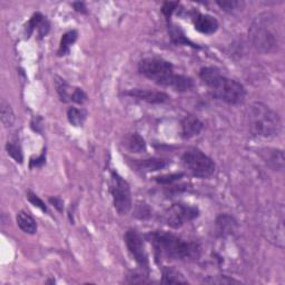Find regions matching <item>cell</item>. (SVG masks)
Wrapping results in <instances>:
<instances>
[{
    "label": "cell",
    "mask_w": 285,
    "mask_h": 285,
    "mask_svg": "<svg viewBox=\"0 0 285 285\" xmlns=\"http://www.w3.org/2000/svg\"><path fill=\"white\" fill-rule=\"evenodd\" d=\"M282 24L271 13L258 15L249 27V39L253 47L261 54L278 52L282 45Z\"/></svg>",
    "instance_id": "1"
},
{
    "label": "cell",
    "mask_w": 285,
    "mask_h": 285,
    "mask_svg": "<svg viewBox=\"0 0 285 285\" xmlns=\"http://www.w3.org/2000/svg\"><path fill=\"white\" fill-rule=\"evenodd\" d=\"M138 72L161 86L172 87L176 92H187L194 87L191 77L174 73L173 65L162 58H144L138 64Z\"/></svg>",
    "instance_id": "2"
},
{
    "label": "cell",
    "mask_w": 285,
    "mask_h": 285,
    "mask_svg": "<svg viewBox=\"0 0 285 285\" xmlns=\"http://www.w3.org/2000/svg\"><path fill=\"white\" fill-rule=\"evenodd\" d=\"M146 239L153 245L156 257L167 259H195L201 255V246L197 243L184 241L181 237L167 232H151Z\"/></svg>",
    "instance_id": "3"
},
{
    "label": "cell",
    "mask_w": 285,
    "mask_h": 285,
    "mask_svg": "<svg viewBox=\"0 0 285 285\" xmlns=\"http://www.w3.org/2000/svg\"><path fill=\"white\" fill-rule=\"evenodd\" d=\"M199 77L209 88L215 98L231 105L243 103L246 91L242 84L234 79L223 76L215 67H204L199 72Z\"/></svg>",
    "instance_id": "4"
},
{
    "label": "cell",
    "mask_w": 285,
    "mask_h": 285,
    "mask_svg": "<svg viewBox=\"0 0 285 285\" xmlns=\"http://www.w3.org/2000/svg\"><path fill=\"white\" fill-rule=\"evenodd\" d=\"M245 118L248 131L254 136L275 137L282 131V121L279 115L264 103L255 102L249 105Z\"/></svg>",
    "instance_id": "5"
},
{
    "label": "cell",
    "mask_w": 285,
    "mask_h": 285,
    "mask_svg": "<svg viewBox=\"0 0 285 285\" xmlns=\"http://www.w3.org/2000/svg\"><path fill=\"white\" fill-rule=\"evenodd\" d=\"M182 161L184 166L191 172L194 176L199 178L211 177L215 173L216 165L213 159L207 156L198 148H189L184 153Z\"/></svg>",
    "instance_id": "6"
},
{
    "label": "cell",
    "mask_w": 285,
    "mask_h": 285,
    "mask_svg": "<svg viewBox=\"0 0 285 285\" xmlns=\"http://www.w3.org/2000/svg\"><path fill=\"white\" fill-rule=\"evenodd\" d=\"M111 193L113 196L114 207L119 215H126L132 209V194L128 183L117 174L112 173Z\"/></svg>",
    "instance_id": "7"
},
{
    "label": "cell",
    "mask_w": 285,
    "mask_h": 285,
    "mask_svg": "<svg viewBox=\"0 0 285 285\" xmlns=\"http://www.w3.org/2000/svg\"><path fill=\"white\" fill-rule=\"evenodd\" d=\"M199 216L197 207L191 205L177 203L172 205L171 207L165 211L163 215V221L167 226L172 228H179L184 224L194 221Z\"/></svg>",
    "instance_id": "8"
},
{
    "label": "cell",
    "mask_w": 285,
    "mask_h": 285,
    "mask_svg": "<svg viewBox=\"0 0 285 285\" xmlns=\"http://www.w3.org/2000/svg\"><path fill=\"white\" fill-rule=\"evenodd\" d=\"M125 243H126L129 253L132 254V256L138 263L139 266L148 269V256L146 251H145L144 239L142 235L136 229L129 228L126 234H125Z\"/></svg>",
    "instance_id": "9"
},
{
    "label": "cell",
    "mask_w": 285,
    "mask_h": 285,
    "mask_svg": "<svg viewBox=\"0 0 285 285\" xmlns=\"http://www.w3.org/2000/svg\"><path fill=\"white\" fill-rule=\"evenodd\" d=\"M126 96L141 99L149 104H163L168 101V95L164 92L158 91H147V89H131L125 93Z\"/></svg>",
    "instance_id": "10"
},
{
    "label": "cell",
    "mask_w": 285,
    "mask_h": 285,
    "mask_svg": "<svg viewBox=\"0 0 285 285\" xmlns=\"http://www.w3.org/2000/svg\"><path fill=\"white\" fill-rule=\"evenodd\" d=\"M261 157L273 171L282 172L284 169V153L282 149L265 148L261 151Z\"/></svg>",
    "instance_id": "11"
},
{
    "label": "cell",
    "mask_w": 285,
    "mask_h": 285,
    "mask_svg": "<svg viewBox=\"0 0 285 285\" xmlns=\"http://www.w3.org/2000/svg\"><path fill=\"white\" fill-rule=\"evenodd\" d=\"M217 19L206 14H198L194 18V27L197 32L206 35L214 34L218 29Z\"/></svg>",
    "instance_id": "12"
},
{
    "label": "cell",
    "mask_w": 285,
    "mask_h": 285,
    "mask_svg": "<svg viewBox=\"0 0 285 285\" xmlns=\"http://www.w3.org/2000/svg\"><path fill=\"white\" fill-rule=\"evenodd\" d=\"M216 233L219 237H227L234 234L237 228V222L228 214H222L216 218Z\"/></svg>",
    "instance_id": "13"
},
{
    "label": "cell",
    "mask_w": 285,
    "mask_h": 285,
    "mask_svg": "<svg viewBox=\"0 0 285 285\" xmlns=\"http://www.w3.org/2000/svg\"><path fill=\"white\" fill-rule=\"evenodd\" d=\"M171 162L163 158H148V159H135L134 166L142 172H155L167 167Z\"/></svg>",
    "instance_id": "14"
},
{
    "label": "cell",
    "mask_w": 285,
    "mask_h": 285,
    "mask_svg": "<svg viewBox=\"0 0 285 285\" xmlns=\"http://www.w3.org/2000/svg\"><path fill=\"white\" fill-rule=\"evenodd\" d=\"M203 129V123L199 121L197 117L192 116H186L182 122V135L184 138H192L194 136H197V135L202 132Z\"/></svg>",
    "instance_id": "15"
},
{
    "label": "cell",
    "mask_w": 285,
    "mask_h": 285,
    "mask_svg": "<svg viewBox=\"0 0 285 285\" xmlns=\"http://www.w3.org/2000/svg\"><path fill=\"white\" fill-rule=\"evenodd\" d=\"M17 225L24 233L35 234L37 232V223L27 212L21 211L17 214Z\"/></svg>",
    "instance_id": "16"
},
{
    "label": "cell",
    "mask_w": 285,
    "mask_h": 285,
    "mask_svg": "<svg viewBox=\"0 0 285 285\" xmlns=\"http://www.w3.org/2000/svg\"><path fill=\"white\" fill-rule=\"evenodd\" d=\"M162 283L164 284H187V279H185L183 274L178 272L177 269L172 267H166L163 271V279Z\"/></svg>",
    "instance_id": "17"
},
{
    "label": "cell",
    "mask_w": 285,
    "mask_h": 285,
    "mask_svg": "<svg viewBox=\"0 0 285 285\" xmlns=\"http://www.w3.org/2000/svg\"><path fill=\"white\" fill-rule=\"evenodd\" d=\"M77 37H78V33L76 31H69L66 34L63 35L58 48L59 56H65V55H67L69 53V48H71L72 45L77 41Z\"/></svg>",
    "instance_id": "18"
},
{
    "label": "cell",
    "mask_w": 285,
    "mask_h": 285,
    "mask_svg": "<svg viewBox=\"0 0 285 285\" xmlns=\"http://www.w3.org/2000/svg\"><path fill=\"white\" fill-rule=\"evenodd\" d=\"M0 118L5 127H12L15 123V114L13 108L5 99L0 104Z\"/></svg>",
    "instance_id": "19"
},
{
    "label": "cell",
    "mask_w": 285,
    "mask_h": 285,
    "mask_svg": "<svg viewBox=\"0 0 285 285\" xmlns=\"http://www.w3.org/2000/svg\"><path fill=\"white\" fill-rule=\"evenodd\" d=\"M86 116H87V114H86V112L84 111V109H79L76 107H71L67 111L68 122L71 123L75 127L83 126L85 119H86Z\"/></svg>",
    "instance_id": "20"
},
{
    "label": "cell",
    "mask_w": 285,
    "mask_h": 285,
    "mask_svg": "<svg viewBox=\"0 0 285 285\" xmlns=\"http://www.w3.org/2000/svg\"><path fill=\"white\" fill-rule=\"evenodd\" d=\"M126 145L129 151L133 153H143L146 151V143H145L141 135L138 134H132L127 138Z\"/></svg>",
    "instance_id": "21"
},
{
    "label": "cell",
    "mask_w": 285,
    "mask_h": 285,
    "mask_svg": "<svg viewBox=\"0 0 285 285\" xmlns=\"http://www.w3.org/2000/svg\"><path fill=\"white\" fill-rule=\"evenodd\" d=\"M55 85H56L57 93L59 95V97H61V101L64 103L71 101L73 91L71 89V86L65 82V79L57 77L56 81H55Z\"/></svg>",
    "instance_id": "22"
},
{
    "label": "cell",
    "mask_w": 285,
    "mask_h": 285,
    "mask_svg": "<svg viewBox=\"0 0 285 285\" xmlns=\"http://www.w3.org/2000/svg\"><path fill=\"white\" fill-rule=\"evenodd\" d=\"M169 34H171V37L175 44L191 45L193 47H197L195 46V44L188 41V38H186V36H185L184 33L182 32V29L177 26H169Z\"/></svg>",
    "instance_id": "23"
},
{
    "label": "cell",
    "mask_w": 285,
    "mask_h": 285,
    "mask_svg": "<svg viewBox=\"0 0 285 285\" xmlns=\"http://www.w3.org/2000/svg\"><path fill=\"white\" fill-rule=\"evenodd\" d=\"M6 151H7L9 156H11L15 162L19 163V164L23 163V161H24L23 151H22V147L19 146L17 143L8 142L6 144Z\"/></svg>",
    "instance_id": "24"
},
{
    "label": "cell",
    "mask_w": 285,
    "mask_h": 285,
    "mask_svg": "<svg viewBox=\"0 0 285 285\" xmlns=\"http://www.w3.org/2000/svg\"><path fill=\"white\" fill-rule=\"evenodd\" d=\"M44 18L45 17L43 16L41 13H36V14L33 15V17L29 19V22L26 25V35H27V37L31 36L35 29H36V28L38 29L39 25H41V23L44 21Z\"/></svg>",
    "instance_id": "25"
},
{
    "label": "cell",
    "mask_w": 285,
    "mask_h": 285,
    "mask_svg": "<svg viewBox=\"0 0 285 285\" xmlns=\"http://www.w3.org/2000/svg\"><path fill=\"white\" fill-rule=\"evenodd\" d=\"M184 176V173H175V174H167V175H162V176L155 177V181L158 184L163 185H169L173 184L174 182H177Z\"/></svg>",
    "instance_id": "26"
},
{
    "label": "cell",
    "mask_w": 285,
    "mask_h": 285,
    "mask_svg": "<svg viewBox=\"0 0 285 285\" xmlns=\"http://www.w3.org/2000/svg\"><path fill=\"white\" fill-rule=\"evenodd\" d=\"M223 11L227 13H234L235 11H238L243 7L242 2H236V0H228V2H217L216 3Z\"/></svg>",
    "instance_id": "27"
},
{
    "label": "cell",
    "mask_w": 285,
    "mask_h": 285,
    "mask_svg": "<svg viewBox=\"0 0 285 285\" xmlns=\"http://www.w3.org/2000/svg\"><path fill=\"white\" fill-rule=\"evenodd\" d=\"M27 198H28V201L31 202L35 207H38L39 209H42L43 212H47V207H46V205H45V203L42 201L41 198H39L36 194H34L33 192L29 191L27 193Z\"/></svg>",
    "instance_id": "28"
},
{
    "label": "cell",
    "mask_w": 285,
    "mask_h": 285,
    "mask_svg": "<svg viewBox=\"0 0 285 285\" xmlns=\"http://www.w3.org/2000/svg\"><path fill=\"white\" fill-rule=\"evenodd\" d=\"M71 101L82 105L87 101V95L83 91L82 88H75V89H73Z\"/></svg>",
    "instance_id": "29"
},
{
    "label": "cell",
    "mask_w": 285,
    "mask_h": 285,
    "mask_svg": "<svg viewBox=\"0 0 285 285\" xmlns=\"http://www.w3.org/2000/svg\"><path fill=\"white\" fill-rule=\"evenodd\" d=\"M179 6L178 3H172V2H166L163 4V7H162V12L165 15V17L168 21L169 18H171L172 14L176 11V8Z\"/></svg>",
    "instance_id": "30"
},
{
    "label": "cell",
    "mask_w": 285,
    "mask_h": 285,
    "mask_svg": "<svg viewBox=\"0 0 285 285\" xmlns=\"http://www.w3.org/2000/svg\"><path fill=\"white\" fill-rule=\"evenodd\" d=\"M136 215H137V217H139L141 219H146L151 216V211H149V208L145 204L138 205V209L136 212Z\"/></svg>",
    "instance_id": "31"
},
{
    "label": "cell",
    "mask_w": 285,
    "mask_h": 285,
    "mask_svg": "<svg viewBox=\"0 0 285 285\" xmlns=\"http://www.w3.org/2000/svg\"><path fill=\"white\" fill-rule=\"evenodd\" d=\"M205 283H212V284H231V283H238L237 281H235L233 278H225V277H219L218 279L213 278V279H204Z\"/></svg>",
    "instance_id": "32"
},
{
    "label": "cell",
    "mask_w": 285,
    "mask_h": 285,
    "mask_svg": "<svg viewBox=\"0 0 285 285\" xmlns=\"http://www.w3.org/2000/svg\"><path fill=\"white\" fill-rule=\"evenodd\" d=\"M46 162V155L45 153H43L41 156L37 157L36 159H32L31 163H29V167L31 168H35V167H41Z\"/></svg>",
    "instance_id": "33"
},
{
    "label": "cell",
    "mask_w": 285,
    "mask_h": 285,
    "mask_svg": "<svg viewBox=\"0 0 285 285\" xmlns=\"http://www.w3.org/2000/svg\"><path fill=\"white\" fill-rule=\"evenodd\" d=\"M49 202H51L55 207H56L59 212H63L64 208V203L62 201V198L59 197H51L49 198Z\"/></svg>",
    "instance_id": "34"
},
{
    "label": "cell",
    "mask_w": 285,
    "mask_h": 285,
    "mask_svg": "<svg viewBox=\"0 0 285 285\" xmlns=\"http://www.w3.org/2000/svg\"><path fill=\"white\" fill-rule=\"evenodd\" d=\"M73 6L75 8V11L78 12V13H82V14H86L87 13V8H86V6H85L84 3H81V2L74 3Z\"/></svg>",
    "instance_id": "35"
}]
</instances>
